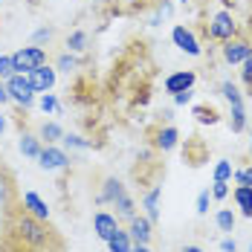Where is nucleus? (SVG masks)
<instances>
[{"instance_id": "nucleus-1", "label": "nucleus", "mask_w": 252, "mask_h": 252, "mask_svg": "<svg viewBox=\"0 0 252 252\" xmlns=\"http://www.w3.org/2000/svg\"><path fill=\"white\" fill-rule=\"evenodd\" d=\"M0 241L9 252H67L64 238L50 220H38L24 209V200L12 209H3Z\"/></svg>"}, {"instance_id": "nucleus-2", "label": "nucleus", "mask_w": 252, "mask_h": 252, "mask_svg": "<svg viewBox=\"0 0 252 252\" xmlns=\"http://www.w3.org/2000/svg\"><path fill=\"white\" fill-rule=\"evenodd\" d=\"M12 64H15V73H32V70L47 64V50H41V47H21L12 55Z\"/></svg>"}, {"instance_id": "nucleus-3", "label": "nucleus", "mask_w": 252, "mask_h": 252, "mask_svg": "<svg viewBox=\"0 0 252 252\" xmlns=\"http://www.w3.org/2000/svg\"><path fill=\"white\" fill-rule=\"evenodd\" d=\"M6 93H9V99H15L18 104H24V107H29L32 99H35V90H32V84H29V76H24V73L9 76Z\"/></svg>"}, {"instance_id": "nucleus-4", "label": "nucleus", "mask_w": 252, "mask_h": 252, "mask_svg": "<svg viewBox=\"0 0 252 252\" xmlns=\"http://www.w3.org/2000/svg\"><path fill=\"white\" fill-rule=\"evenodd\" d=\"M209 35L218 38V41H232V35H235V21H232V15H229V12H218V15L212 18Z\"/></svg>"}, {"instance_id": "nucleus-5", "label": "nucleus", "mask_w": 252, "mask_h": 252, "mask_svg": "<svg viewBox=\"0 0 252 252\" xmlns=\"http://www.w3.org/2000/svg\"><path fill=\"white\" fill-rule=\"evenodd\" d=\"M194 81L197 76L191 73V70H180V73H171V76L165 78V93H186V90H191L194 87Z\"/></svg>"}, {"instance_id": "nucleus-6", "label": "nucleus", "mask_w": 252, "mask_h": 252, "mask_svg": "<svg viewBox=\"0 0 252 252\" xmlns=\"http://www.w3.org/2000/svg\"><path fill=\"white\" fill-rule=\"evenodd\" d=\"M29 76V84H32V90L35 93H47L52 90V84H55V70L52 67H38V70H32V73H26Z\"/></svg>"}, {"instance_id": "nucleus-7", "label": "nucleus", "mask_w": 252, "mask_h": 252, "mask_svg": "<svg viewBox=\"0 0 252 252\" xmlns=\"http://www.w3.org/2000/svg\"><path fill=\"white\" fill-rule=\"evenodd\" d=\"M38 165H41V168H47V171H55V168L70 165V157L50 145V148H41V154H38Z\"/></svg>"}, {"instance_id": "nucleus-8", "label": "nucleus", "mask_w": 252, "mask_h": 252, "mask_svg": "<svg viewBox=\"0 0 252 252\" xmlns=\"http://www.w3.org/2000/svg\"><path fill=\"white\" fill-rule=\"evenodd\" d=\"M171 41H174V47H180V50L189 52V55H200V44H197V38H194L191 29H186V26H174Z\"/></svg>"}, {"instance_id": "nucleus-9", "label": "nucleus", "mask_w": 252, "mask_h": 252, "mask_svg": "<svg viewBox=\"0 0 252 252\" xmlns=\"http://www.w3.org/2000/svg\"><path fill=\"white\" fill-rule=\"evenodd\" d=\"M116 229H119V218H113V215H107V212H96V215H93V232L99 235L101 241H107Z\"/></svg>"}, {"instance_id": "nucleus-10", "label": "nucleus", "mask_w": 252, "mask_h": 252, "mask_svg": "<svg viewBox=\"0 0 252 252\" xmlns=\"http://www.w3.org/2000/svg\"><path fill=\"white\" fill-rule=\"evenodd\" d=\"M252 55V50H250V44L247 41H223V58H226L229 64H241V61H247Z\"/></svg>"}, {"instance_id": "nucleus-11", "label": "nucleus", "mask_w": 252, "mask_h": 252, "mask_svg": "<svg viewBox=\"0 0 252 252\" xmlns=\"http://www.w3.org/2000/svg\"><path fill=\"white\" fill-rule=\"evenodd\" d=\"M133 244H151V220L148 218H130V229H127Z\"/></svg>"}, {"instance_id": "nucleus-12", "label": "nucleus", "mask_w": 252, "mask_h": 252, "mask_svg": "<svg viewBox=\"0 0 252 252\" xmlns=\"http://www.w3.org/2000/svg\"><path fill=\"white\" fill-rule=\"evenodd\" d=\"M24 209L32 215V218H38V220H50V209H47V203L41 200L35 191H26L24 194Z\"/></svg>"}, {"instance_id": "nucleus-13", "label": "nucleus", "mask_w": 252, "mask_h": 252, "mask_svg": "<svg viewBox=\"0 0 252 252\" xmlns=\"http://www.w3.org/2000/svg\"><path fill=\"white\" fill-rule=\"evenodd\" d=\"M104 244H107L110 252H130V247H133V241H130V235H127L125 229H116Z\"/></svg>"}, {"instance_id": "nucleus-14", "label": "nucleus", "mask_w": 252, "mask_h": 252, "mask_svg": "<svg viewBox=\"0 0 252 252\" xmlns=\"http://www.w3.org/2000/svg\"><path fill=\"white\" fill-rule=\"evenodd\" d=\"M177 139H180V133H177L174 125L162 127V130H159V136H157V148H159V151H174Z\"/></svg>"}, {"instance_id": "nucleus-15", "label": "nucleus", "mask_w": 252, "mask_h": 252, "mask_svg": "<svg viewBox=\"0 0 252 252\" xmlns=\"http://www.w3.org/2000/svg\"><path fill=\"white\" fill-rule=\"evenodd\" d=\"M122 194H125V186H122L116 177H107V180H104V191H101V200H104V203H116L119 197H122Z\"/></svg>"}, {"instance_id": "nucleus-16", "label": "nucleus", "mask_w": 252, "mask_h": 252, "mask_svg": "<svg viewBox=\"0 0 252 252\" xmlns=\"http://www.w3.org/2000/svg\"><path fill=\"white\" fill-rule=\"evenodd\" d=\"M235 203L241 206L244 218H252V186H238L235 189Z\"/></svg>"}, {"instance_id": "nucleus-17", "label": "nucleus", "mask_w": 252, "mask_h": 252, "mask_svg": "<svg viewBox=\"0 0 252 252\" xmlns=\"http://www.w3.org/2000/svg\"><path fill=\"white\" fill-rule=\"evenodd\" d=\"M159 194H162V186H154L151 191L145 194V209H148V220H157L159 218Z\"/></svg>"}, {"instance_id": "nucleus-18", "label": "nucleus", "mask_w": 252, "mask_h": 252, "mask_svg": "<svg viewBox=\"0 0 252 252\" xmlns=\"http://www.w3.org/2000/svg\"><path fill=\"white\" fill-rule=\"evenodd\" d=\"M21 151H24V157L38 159V154H41V139L32 136V133H24V136H21Z\"/></svg>"}, {"instance_id": "nucleus-19", "label": "nucleus", "mask_w": 252, "mask_h": 252, "mask_svg": "<svg viewBox=\"0 0 252 252\" xmlns=\"http://www.w3.org/2000/svg\"><path fill=\"white\" fill-rule=\"evenodd\" d=\"M194 119H197L200 125H215L220 116H218L215 107H203V104H197V107H194Z\"/></svg>"}, {"instance_id": "nucleus-20", "label": "nucleus", "mask_w": 252, "mask_h": 252, "mask_svg": "<svg viewBox=\"0 0 252 252\" xmlns=\"http://www.w3.org/2000/svg\"><path fill=\"white\" fill-rule=\"evenodd\" d=\"M229 125L235 133H241L247 127V116H244V104H232V116H229Z\"/></svg>"}, {"instance_id": "nucleus-21", "label": "nucleus", "mask_w": 252, "mask_h": 252, "mask_svg": "<svg viewBox=\"0 0 252 252\" xmlns=\"http://www.w3.org/2000/svg\"><path fill=\"white\" fill-rule=\"evenodd\" d=\"M61 136H64V130L55 125V122H47V125L41 127V139H44V142H50V145H52V142H58Z\"/></svg>"}, {"instance_id": "nucleus-22", "label": "nucleus", "mask_w": 252, "mask_h": 252, "mask_svg": "<svg viewBox=\"0 0 252 252\" xmlns=\"http://www.w3.org/2000/svg\"><path fill=\"white\" fill-rule=\"evenodd\" d=\"M113 206H116V215H119V218H127V220L133 218V200H130L127 194H122V197L113 203Z\"/></svg>"}, {"instance_id": "nucleus-23", "label": "nucleus", "mask_w": 252, "mask_h": 252, "mask_svg": "<svg viewBox=\"0 0 252 252\" xmlns=\"http://www.w3.org/2000/svg\"><path fill=\"white\" fill-rule=\"evenodd\" d=\"M218 226H220V232H232V229H235V215H232V209H220V212H218Z\"/></svg>"}, {"instance_id": "nucleus-24", "label": "nucleus", "mask_w": 252, "mask_h": 252, "mask_svg": "<svg viewBox=\"0 0 252 252\" xmlns=\"http://www.w3.org/2000/svg\"><path fill=\"white\" fill-rule=\"evenodd\" d=\"M223 96H226V101L229 104H244V99H241V93H238V87L232 84V81H223Z\"/></svg>"}, {"instance_id": "nucleus-25", "label": "nucleus", "mask_w": 252, "mask_h": 252, "mask_svg": "<svg viewBox=\"0 0 252 252\" xmlns=\"http://www.w3.org/2000/svg\"><path fill=\"white\" fill-rule=\"evenodd\" d=\"M229 177H232V162H229V159H220V162L215 165V180L229 183Z\"/></svg>"}, {"instance_id": "nucleus-26", "label": "nucleus", "mask_w": 252, "mask_h": 252, "mask_svg": "<svg viewBox=\"0 0 252 252\" xmlns=\"http://www.w3.org/2000/svg\"><path fill=\"white\" fill-rule=\"evenodd\" d=\"M15 76V64H12V55H0V78Z\"/></svg>"}, {"instance_id": "nucleus-27", "label": "nucleus", "mask_w": 252, "mask_h": 252, "mask_svg": "<svg viewBox=\"0 0 252 252\" xmlns=\"http://www.w3.org/2000/svg\"><path fill=\"white\" fill-rule=\"evenodd\" d=\"M84 44H87V35H84V32H73V35L67 38V47H70V50H84Z\"/></svg>"}, {"instance_id": "nucleus-28", "label": "nucleus", "mask_w": 252, "mask_h": 252, "mask_svg": "<svg viewBox=\"0 0 252 252\" xmlns=\"http://www.w3.org/2000/svg\"><path fill=\"white\" fill-rule=\"evenodd\" d=\"M209 200H212V191L203 189L200 194H197V215H206L209 212Z\"/></svg>"}, {"instance_id": "nucleus-29", "label": "nucleus", "mask_w": 252, "mask_h": 252, "mask_svg": "<svg viewBox=\"0 0 252 252\" xmlns=\"http://www.w3.org/2000/svg\"><path fill=\"white\" fill-rule=\"evenodd\" d=\"M235 183H238V186H252V168H241V171H235Z\"/></svg>"}, {"instance_id": "nucleus-30", "label": "nucleus", "mask_w": 252, "mask_h": 252, "mask_svg": "<svg viewBox=\"0 0 252 252\" xmlns=\"http://www.w3.org/2000/svg\"><path fill=\"white\" fill-rule=\"evenodd\" d=\"M226 194H229V186H226V183H220V180H215V186H212V197L223 200Z\"/></svg>"}, {"instance_id": "nucleus-31", "label": "nucleus", "mask_w": 252, "mask_h": 252, "mask_svg": "<svg viewBox=\"0 0 252 252\" xmlns=\"http://www.w3.org/2000/svg\"><path fill=\"white\" fill-rule=\"evenodd\" d=\"M58 70H64V73L76 70V58H73V55H61V58H58Z\"/></svg>"}, {"instance_id": "nucleus-32", "label": "nucleus", "mask_w": 252, "mask_h": 252, "mask_svg": "<svg viewBox=\"0 0 252 252\" xmlns=\"http://www.w3.org/2000/svg\"><path fill=\"white\" fill-rule=\"evenodd\" d=\"M52 35H55V32H52V29H47V26H44V29H38V32H35V44H41V41H50Z\"/></svg>"}, {"instance_id": "nucleus-33", "label": "nucleus", "mask_w": 252, "mask_h": 252, "mask_svg": "<svg viewBox=\"0 0 252 252\" xmlns=\"http://www.w3.org/2000/svg\"><path fill=\"white\" fill-rule=\"evenodd\" d=\"M61 139H64L67 145H73V148H87V142H84L81 136H61Z\"/></svg>"}, {"instance_id": "nucleus-34", "label": "nucleus", "mask_w": 252, "mask_h": 252, "mask_svg": "<svg viewBox=\"0 0 252 252\" xmlns=\"http://www.w3.org/2000/svg\"><path fill=\"white\" fill-rule=\"evenodd\" d=\"M41 107H44V110H55V107H58V101L52 99V96H47V93H44V99H41Z\"/></svg>"}, {"instance_id": "nucleus-35", "label": "nucleus", "mask_w": 252, "mask_h": 252, "mask_svg": "<svg viewBox=\"0 0 252 252\" xmlns=\"http://www.w3.org/2000/svg\"><path fill=\"white\" fill-rule=\"evenodd\" d=\"M244 78H247V81L252 84V55L247 58V61H244Z\"/></svg>"}, {"instance_id": "nucleus-36", "label": "nucleus", "mask_w": 252, "mask_h": 252, "mask_svg": "<svg viewBox=\"0 0 252 252\" xmlns=\"http://www.w3.org/2000/svg\"><path fill=\"white\" fill-rule=\"evenodd\" d=\"M174 99H177V104H189V101H191V90H186V93H177Z\"/></svg>"}, {"instance_id": "nucleus-37", "label": "nucleus", "mask_w": 252, "mask_h": 252, "mask_svg": "<svg viewBox=\"0 0 252 252\" xmlns=\"http://www.w3.org/2000/svg\"><path fill=\"white\" fill-rule=\"evenodd\" d=\"M220 250H223V252H238V244H235V241H229V238H226V241L220 244Z\"/></svg>"}, {"instance_id": "nucleus-38", "label": "nucleus", "mask_w": 252, "mask_h": 252, "mask_svg": "<svg viewBox=\"0 0 252 252\" xmlns=\"http://www.w3.org/2000/svg\"><path fill=\"white\" fill-rule=\"evenodd\" d=\"M130 252H151V247H148V244H133Z\"/></svg>"}, {"instance_id": "nucleus-39", "label": "nucleus", "mask_w": 252, "mask_h": 252, "mask_svg": "<svg viewBox=\"0 0 252 252\" xmlns=\"http://www.w3.org/2000/svg\"><path fill=\"white\" fill-rule=\"evenodd\" d=\"M183 252H203V250H200V247H186Z\"/></svg>"}, {"instance_id": "nucleus-40", "label": "nucleus", "mask_w": 252, "mask_h": 252, "mask_svg": "<svg viewBox=\"0 0 252 252\" xmlns=\"http://www.w3.org/2000/svg\"><path fill=\"white\" fill-rule=\"evenodd\" d=\"M0 252H9V250H6V244H3V241H0Z\"/></svg>"}, {"instance_id": "nucleus-41", "label": "nucleus", "mask_w": 252, "mask_h": 252, "mask_svg": "<svg viewBox=\"0 0 252 252\" xmlns=\"http://www.w3.org/2000/svg\"><path fill=\"white\" fill-rule=\"evenodd\" d=\"M3 127H6V122H3V119H0V133H3Z\"/></svg>"}, {"instance_id": "nucleus-42", "label": "nucleus", "mask_w": 252, "mask_h": 252, "mask_svg": "<svg viewBox=\"0 0 252 252\" xmlns=\"http://www.w3.org/2000/svg\"><path fill=\"white\" fill-rule=\"evenodd\" d=\"M250 151H252V142H250Z\"/></svg>"}, {"instance_id": "nucleus-43", "label": "nucleus", "mask_w": 252, "mask_h": 252, "mask_svg": "<svg viewBox=\"0 0 252 252\" xmlns=\"http://www.w3.org/2000/svg\"><path fill=\"white\" fill-rule=\"evenodd\" d=\"M250 252H252V247H250Z\"/></svg>"}, {"instance_id": "nucleus-44", "label": "nucleus", "mask_w": 252, "mask_h": 252, "mask_svg": "<svg viewBox=\"0 0 252 252\" xmlns=\"http://www.w3.org/2000/svg\"><path fill=\"white\" fill-rule=\"evenodd\" d=\"M183 3H186V0H183Z\"/></svg>"}]
</instances>
